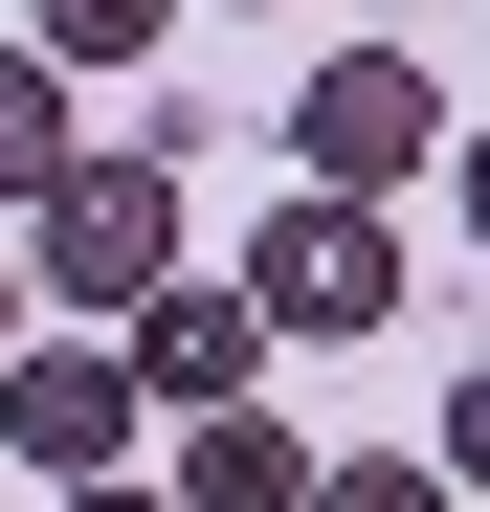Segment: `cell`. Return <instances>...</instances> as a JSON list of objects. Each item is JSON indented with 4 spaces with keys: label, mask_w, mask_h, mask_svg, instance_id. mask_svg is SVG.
<instances>
[{
    "label": "cell",
    "mask_w": 490,
    "mask_h": 512,
    "mask_svg": "<svg viewBox=\"0 0 490 512\" xmlns=\"http://www.w3.org/2000/svg\"><path fill=\"white\" fill-rule=\"evenodd\" d=\"M179 156H201V112H179V134H134V156H67V179H23V268H45L67 312H134L156 268H179Z\"/></svg>",
    "instance_id": "obj_1"
},
{
    "label": "cell",
    "mask_w": 490,
    "mask_h": 512,
    "mask_svg": "<svg viewBox=\"0 0 490 512\" xmlns=\"http://www.w3.org/2000/svg\"><path fill=\"white\" fill-rule=\"evenodd\" d=\"M223 290L268 312V357H290V334H379V312H401V223H379V201H335V179H312V201H290L268 245H245Z\"/></svg>",
    "instance_id": "obj_2"
},
{
    "label": "cell",
    "mask_w": 490,
    "mask_h": 512,
    "mask_svg": "<svg viewBox=\"0 0 490 512\" xmlns=\"http://www.w3.org/2000/svg\"><path fill=\"white\" fill-rule=\"evenodd\" d=\"M424 134H446V90H424V45H335V67L290 90V156H312L335 201H379L401 156H424Z\"/></svg>",
    "instance_id": "obj_3"
},
{
    "label": "cell",
    "mask_w": 490,
    "mask_h": 512,
    "mask_svg": "<svg viewBox=\"0 0 490 512\" xmlns=\"http://www.w3.org/2000/svg\"><path fill=\"white\" fill-rule=\"evenodd\" d=\"M0 446H23L45 490L134 468V357H112V334H45V357H0Z\"/></svg>",
    "instance_id": "obj_4"
},
{
    "label": "cell",
    "mask_w": 490,
    "mask_h": 512,
    "mask_svg": "<svg viewBox=\"0 0 490 512\" xmlns=\"http://www.w3.org/2000/svg\"><path fill=\"white\" fill-rule=\"evenodd\" d=\"M112 357H134V401H245V379H268V312H245V290H201V268H156L134 312H112Z\"/></svg>",
    "instance_id": "obj_5"
},
{
    "label": "cell",
    "mask_w": 490,
    "mask_h": 512,
    "mask_svg": "<svg viewBox=\"0 0 490 512\" xmlns=\"http://www.w3.org/2000/svg\"><path fill=\"white\" fill-rule=\"evenodd\" d=\"M312 490V446H290V423H268V379H245V401H201L179 423V512H290Z\"/></svg>",
    "instance_id": "obj_6"
},
{
    "label": "cell",
    "mask_w": 490,
    "mask_h": 512,
    "mask_svg": "<svg viewBox=\"0 0 490 512\" xmlns=\"http://www.w3.org/2000/svg\"><path fill=\"white\" fill-rule=\"evenodd\" d=\"M23 179H67V67L0 45V201H23Z\"/></svg>",
    "instance_id": "obj_7"
},
{
    "label": "cell",
    "mask_w": 490,
    "mask_h": 512,
    "mask_svg": "<svg viewBox=\"0 0 490 512\" xmlns=\"http://www.w3.org/2000/svg\"><path fill=\"white\" fill-rule=\"evenodd\" d=\"M156 23H179V0H23V45H45V67H134Z\"/></svg>",
    "instance_id": "obj_8"
},
{
    "label": "cell",
    "mask_w": 490,
    "mask_h": 512,
    "mask_svg": "<svg viewBox=\"0 0 490 512\" xmlns=\"http://www.w3.org/2000/svg\"><path fill=\"white\" fill-rule=\"evenodd\" d=\"M290 512H446V468H401V446H357V468H312Z\"/></svg>",
    "instance_id": "obj_9"
},
{
    "label": "cell",
    "mask_w": 490,
    "mask_h": 512,
    "mask_svg": "<svg viewBox=\"0 0 490 512\" xmlns=\"http://www.w3.org/2000/svg\"><path fill=\"white\" fill-rule=\"evenodd\" d=\"M446 490H490V357L446 379Z\"/></svg>",
    "instance_id": "obj_10"
},
{
    "label": "cell",
    "mask_w": 490,
    "mask_h": 512,
    "mask_svg": "<svg viewBox=\"0 0 490 512\" xmlns=\"http://www.w3.org/2000/svg\"><path fill=\"white\" fill-rule=\"evenodd\" d=\"M67 512H179V490H134V468H90V490H67Z\"/></svg>",
    "instance_id": "obj_11"
},
{
    "label": "cell",
    "mask_w": 490,
    "mask_h": 512,
    "mask_svg": "<svg viewBox=\"0 0 490 512\" xmlns=\"http://www.w3.org/2000/svg\"><path fill=\"white\" fill-rule=\"evenodd\" d=\"M446 201H468V245H490V134H468V156H446Z\"/></svg>",
    "instance_id": "obj_12"
},
{
    "label": "cell",
    "mask_w": 490,
    "mask_h": 512,
    "mask_svg": "<svg viewBox=\"0 0 490 512\" xmlns=\"http://www.w3.org/2000/svg\"><path fill=\"white\" fill-rule=\"evenodd\" d=\"M0 357H23V290H0Z\"/></svg>",
    "instance_id": "obj_13"
}]
</instances>
